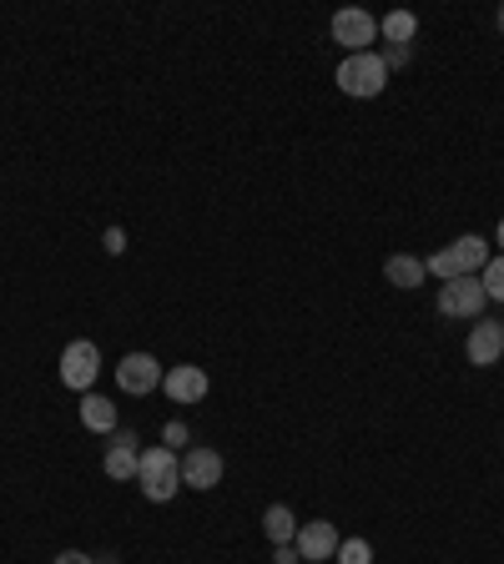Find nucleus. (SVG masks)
I'll use <instances>...</instances> for the list:
<instances>
[{
    "instance_id": "nucleus-1",
    "label": "nucleus",
    "mask_w": 504,
    "mask_h": 564,
    "mask_svg": "<svg viewBox=\"0 0 504 564\" xmlns=\"http://www.w3.org/2000/svg\"><path fill=\"white\" fill-rule=\"evenodd\" d=\"M136 484L152 504H167V499L182 489V459H177L167 444L157 448H142V464H136Z\"/></svg>"
},
{
    "instance_id": "nucleus-2",
    "label": "nucleus",
    "mask_w": 504,
    "mask_h": 564,
    "mask_svg": "<svg viewBox=\"0 0 504 564\" xmlns=\"http://www.w3.org/2000/svg\"><path fill=\"white\" fill-rule=\"evenodd\" d=\"M484 263H490V242H484L479 232H465L459 242H449L444 252H434L424 267L439 277V283H454V277H479V267Z\"/></svg>"
},
{
    "instance_id": "nucleus-3",
    "label": "nucleus",
    "mask_w": 504,
    "mask_h": 564,
    "mask_svg": "<svg viewBox=\"0 0 504 564\" xmlns=\"http://www.w3.org/2000/svg\"><path fill=\"white\" fill-rule=\"evenodd\" d=\"M338 86L348 96H379L388 86V67L379 51H359V56H344V67H338Z\"/></svg>"
},
{
    "instance_id": "nucleus-4",
    "label": "nucleus",
    "mask_w": 504,
    "mask_h": 564,
    "mask_svg": "<svg viewBox=\"0 0 504 564\" xmlns=\"http://www.w3.org/2000/svg\"><path fill=\"white\" fill-rule=\"evenodd\" d=\"M333 40L344 46L348 56L359 51H373V40H379V21L359 5H344V11H333Z\"/></svg>"
},
{
    "instance_id": "nucleus-5",
    "label": "nucleus",
    "mask_w": 504,
    "mask_h": 564,
    "mask_svg": "<svg viewBox=\"0 0 504 564\" xmlns=\"http://www.w3.org/2000/svg\"><path fill=\"white\" fill-rule=\"evenodd\" d=\"M484 302H490V292H484L479 277H454V283L439 288V313L444 317H479Z\"/></svg>"
},
{
    "instance_id": "nucleus-6",
    "label": "nucleus",
    "mask_w": 504,
    "mask_h": 564,
    "mask_svg": "<svg viewBox=\"0 0 504 564\" xmlns=\"http://www.w3.org/2000/svg\"><path fill=\"white\" fill-rule=\"evenodd\" d=\"M96 373H101V353H96L92 338L71 343L67 353H61V383H67V388H76V394H92Z\"/></svg>"
},
{
    "instance_id": "nucleus-7",
    "label": "nucleus",
    "mask_w": 504,
    "mask_h": 564,
    "mask_svg": "<svg viewBox=\"0 0 504 564\" xmlns=\"http://www.w3.org/2000/svg\"><path fill=\"white\" fill-rule=\"evenodd\" d=\"M182 484L187 489H202V494H213V489L223 484V454H217V448H187Z\"/></svg>"
},
{
    "instance_id": "nucleus-8",
    "label": "nucleus",
    "mask_w": 504,
    "mask_h": 564,
    "mask_svg": "<svg viewBox=\"0 0 504 564\" xmlns=\"http://www.w3.org/2000/svg\"><path fill=\"white\" fill-rule=\"evenodd\" d=\"M117 383L127 388V394H152V388H161V363L152 353H127L117 368Z\"/></svg>"
},
{
    "instance_id": "nucleus-9",
    "label": "nucleus",
    "mask_w": 504,
    "mask_h": 564,
    "mask_svg": "<svg viewBox=\"0 0 504 564\" xmlns=\"http://www.w3.org/2000/svg\"><path fill=\"white\" fill-rule=\"evenodd\" d=\"M298 554H303L308 564H323V560H333L338 554V529L328 525V519H308V525H298Z\"/></svg>"
},
{
    "instance_id": "nucleus-10",
    "label": "nucleus",
    "mask_w": 504,
    "mask_h": 564,
    "mask_svg": "<svg viewBox=\"0 0 504 564\" xmlns=\"http://www.w3.org/2000/svg\"><path fill=\"white\" fill-rule=\"evenodd\" d=\"M136 464H142V448H136V433L117 429L107 444V459H101V469H107V479H136Z\"/></svg>"
},
{
    "instance_id": "nucleus-11",
    "label": "nucleus",
    "mask_w": 504,
    "mask_h": 564,
    "mask_svg": "<svg viewBox=\"0 0 504 564\" xmlns=\"http://www.w3.org/2000/svg\"><path fill=\"white\" fill-rule=\"evenodd\" d=\"M465 353H469V363L475 368H494L504 358V323H475Z\"/></svg>"
},
{
    "instance_id": "nucleus-12",
    "label": "nucleus",
    "mask_w": 504,
    "mask_h": 564,
    "mask_svg": "<svg viewBox=\"0 0 504 564\" xmlns=\"http://www.w3.org/2000/svg\"><path fill=\"white\" fill-rule=\"evenodd\" d=\"M161 388H167L172 404H202V398H207V373L182 363V368H172V373H161Z\"/></svg>"
},
{
    "instance_id": "nucleus-13",
    "label": "nucleus",
    "mask_w": 504,
    "mask_h": 564,
    "mask_svg": "<svg viewBox=\"0 0 504 564\" xmlns=\"http://www.w3.org/2000/svg\"><path fill=\"white\" fill-rule=\"evenodd\" d=\"M81 423H86L92 433H117V404H111V398L86 394L81 398Z\"/></svg>"
},
{
    "instance_id": "nucleus-14",
    "label": "nucleus",
    "mask_w": 504,
    "mask_h": 564,
    "mask_svg": "<svg viewBox=\"0 0 504 564\" xmlns=\"http://www.w3.org/2000/svg\"><path fill=\"white\" fill-rule=\"evenodd\" d=\"M424 273H429V267L419 263V257H409V252H394V257L384 263V277L394 283V288H419Z\"/></svg>"
},
{
    "instance_id": "nucleus-15",
    "label": "nucleus",
    "mask_w": 504,
    "mask_h": 564,
    "mask_svg": "<svg viewBox=\"0 0 504 564\" xmlns=\"http://www.w3.org/2000/svg\"><path fill=\"white\" fill-rule=\"evenodd\" d=\"M413 36H419L413 11H388L384 21H379V40H388V46H413Z\"/></svg>"
},
{
    "instance_id": "nucleus-16",
    "label": "nucleus",
    "mask_w": 504,
    "mask_h": 564,
    "mask_svg": "<svg viewBox=\"0 0 504 564\" xmlns=\"http://www.w3.org/2000/svg\"><path fill=\"white\" fill-rule=\"evenodd\" d=\"M263 535L273 539V544H292V539H298V519H292L288 504H273V509L263 514Z\"/></svg>"
},
{
    "instance_id": "nucleus-17",
    "label": "nucleus",
    "mask_w": 504,
    "mask_h": 564,
    "mask_svg": "<svg viewBox=\"0 0 504 564\" xmlns=\"http://www.w3.org/2000/svg\"><path fill=\"white\" fill-rule=\"evenodd\" d=\"M479 283H484V292L494 302H504V257H490V263L479 267Z\"/></svg>"
},
{
    "instance_id": "nucleus-18",
    "label": "nucleus",
    "mask_w": 504,
    "mask_h": 564,
    "mask_svg": "<svg viewBox=\"0 0 504 564\" xmlns=\"http://www.w3.org/2000/svg\"><path fill=\"white\" fill-rule=\"evenodd\" d=\"M338 564H373L369 539H338Z\"/></svg>"
},
{
    "instance_id": "nucleus-19",
    "label": "nucleus",
    "mask_w": 504,
    "mask_h": 564,
    "mask_svg": "<svg viewBox=\"0 0 504 564\" xmlns=\"http://www.w3.org/2000/svg\"><path fill=\"white\" fill-rule=\"evenodd\" d=\"M187 439H192V429H187V423H182V419H172V423H167V429H161V444H167V448L187 444Z\"/></svg>"
},
{
    "instance_id": "nucleus-20",
    "label": "nucleus",
    "mask_w": 504,
    "mask_h": 564,
    "mask_svg": "<svg viewBox=\"0 0 504 564\" xmlns=\"http://www.w3.org/2000/svg\"><path fill=\"white\" fill-rule=\"evenodd\" d=\"M379 56H384V67L394 71V67H404V61H409V46H384Z\"/></svg>"
},
{
    "instance_id": "nucleus-21",
    "label": "nucleus",
    "mask_w": 504,
    "mask_h": 564,
    "mask_svg": "<svg viewBox=\"0 0 504 564\" xmlns=\"http://www.w3.org/2000/svg\"><path fill=\"white\" fill-rule=\"evenodd\" d=\"M303 554H298V544H278V554H273V564H298Z\"/></svg>"
},
{
    "instance_id": "nucleus-22",
    "label": "nucleus",
    "mask_w": 504,
    "mask_h": 564,
    "mask_svg": "<svg viewBox=\"0 0 504 564\" xmlns=\"http://www.w3.org/2000/svg\"><path fill=\"white\" fill-rule=\"evenodd\" d=\"M51 564H96V560H92V554H81V550H67V554H56Z\"/></svg>"
},
{
    "instance_id": "nucleus-23",
    "label": "nucleus",
    "mask_w": 504,
    "mask_h": 564,
    "mask_svg": "<svg viewBox=\"0 0 504 564\" xmlns=\"http://www.w3.org/2000/svg\"><path fill=\"white\" fill-rule=\"evenodd\" d=\"M127 248V232H121V227H107V252H121Z\"/></svg>"
},
{
    "instance_id": "nucleus-24",
    "label": "nucleus",
    "mask_w": 504,
    "mask_h": 564,
    "mask_svg": "<svg viewBox=\"0 0 504 564\" xmlns=\"http://www.w3.org/2000/svg\"><path fill=\"white\" fill-rule=\"evenodd\" d=\"M500 248H504V217H500Z\"/></svg>"
},
{
    "instance_id": "nucleus-25",
    "label": "nucleus",
    "mask_w": 504,
    "mask_h": 564,
    "mask_svg": "<svg viewBox=\"0 0 504 564\" xmlns=\"http://www.w3.org/2000/svg\"><path fill=\"white\" fill-rule=\"evenodd\" d=\"M500 31H504V5H500Z\"/></svg>"
}]
</instances>
